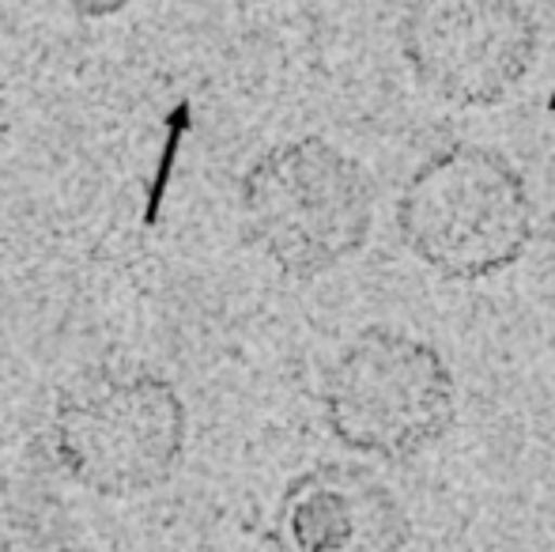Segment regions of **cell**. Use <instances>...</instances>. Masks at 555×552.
<instances>
[{
	"mask_svg": "<svg viewBox=\"0 0 555 552\" xmlns=\"http://www.w3.org/2000/svg\"><path fill=\"white\" fill-rule=\"evenodd\" d=\"M190 413L175 383L144 368H91L61 390L50 416L57 465L106 500L167 485L185 458Z\"/></svg>",
	"mask_w": 555,
	"mask_h": 552,
	"instance_id": "1",
	"label": "cell"
},
{
	"mask_svg": "<svg viewBox=\"0 0 555 552\" xmlns=\"http://www.w3.org/2000/svg\"><path fill=\"white\" fill-rule=\"evenodd\" d=\"M242 223L287 277H322L366 243L374 190L366 170L322 137L269 147L242 178Z\"/></svg>",
	"mask_w": 555,
	"mask_h": 552,
	"instance_id": "2",
	"label": "cell"
},
{
	"mask_svg": "<svg viewBox=\"0 0 555 552\" xmlns=\"http://www.w3.org/2000/svg\"><path fill=\"white\" fill-rule=\"evenodd\" d=\"M397 228L427 269L450 280H480L526 254L533 201L499 152L453 144L409 178L397 201Z\"/></svg>",
	"mask_w": 555,
	"mask_h": 552,
	"instance_id": "3",
	"label": "cell"
},
{
	"mask_svg": "<svg viewBox=\"0 0 555 552\" xmlns=\"http://www.w3.org/2000/svg\"><path fill=\"white\" fill-rule=\"evenodd\" d=\"M322 406L330 432L348 450L412 458L450 432L457 390L446 360L427 341L374 325L336 356Z\"/></svg>",
	"mask_w": 555,
	"mask_h": 552,
	"instance_id": "4",
	"label": "cell"
},
{
	"mask_svg": "<svg viewBox=\"0 0 555 552\" xmlns=\"http://www.w3.org/2000/svg\"><path fill=\"white\" fill-rule=\"evenodd\" d=\"M397 42L431 95L495 106L533 68L541 30L526 0H412Z\"/></svg>",
	"mask_w": 555,
	"mask_h": 552,
	"instance_id": "5",
	"label": "cell"
},
{
	"mask_svg": "<svg viewBox=\"0 0 555 552\" xmlns=\"http://www.w3.org/2000/svg\"><path fill=\"white\" fill-rule=\"evenodd\" d=\"M269 541L276 552H404L401 500L356 462H325L284 488Z\"/></svg>",
	"mask_w": 555,
	"mask_h": 552,
	"instance_id": "6",
	"label": "cell"
},
{
	"mask_svg": "<svg viewBox=\"0 0 555 552\" xmlns=\"http://www.w3.org/2000/svg\"><path fill=\"white\" fill-rule=\"evenodd\" d=\"M0 552H88L73 508L42 480L0 473Z\"/></svg>",
	"mask_w": 555,
	"mask_h": 552,
	"instance_id": "7",
	"label": "cell"
},
{
	"mask_svg": "<svg viewBox=\"0 0 555 552\" xmlns=\"http://www.w3.org/2000/svg\"><path fill=\"white\" fill-rule=\"evenodd\" d=\"M73 4H76V12H80V15H91V20H99V15L121 12L129 0H73Z\"/></svg>",
	"mask_w": 555,
	"mask_h": 552,
	"instance_id": "8",
	"label": "cell"
},
{
	"mask_svg": "<svg viewBox=\"0 0 555 552\" xmlns=\"http://www.w3.org/2000/svg\"><path fill=\"white\" fill-rule=\"evenodd\" d=\"M8 129V99H4V84H0V137Z\"/></svg>",
	"mask_w": 555,
	"mask_h": 552,
	"instance_id": "9",
	"label": "cell"
},
{
	"mask_svg": "<svg viewBox=\"0 0 555 552\" xmlns=\"http://www.w3.org/2000/svg\"><path fill=\"white\" fill-rule=\"evenodd\" d=\"M552 348H555V345H552Z\"/></svg>",
	"mask_w": 555,
	"mask_h": 552,
	"instance_id": "10",
	"label": "cell"
}]
</instances>
